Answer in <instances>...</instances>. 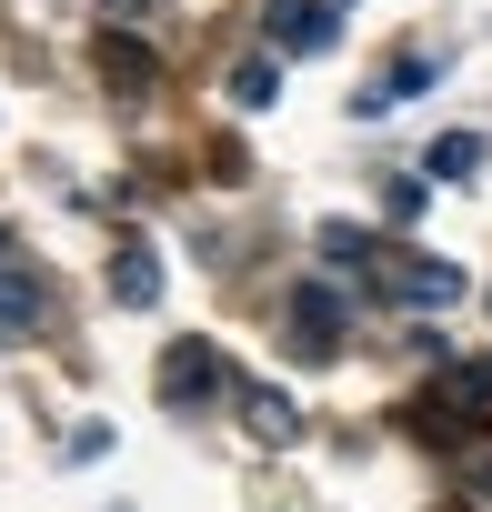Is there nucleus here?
Segmentation results:
<instances>
[{
	"mask_svg": "<svg viewBox=\"0 0 492 512\" xmlns=\"http://www.w3.org/2000/svg\"><path fill=\"white\" fill-rule=\"evenodd\" d=\"M272 91H282V71H272V61H241V71H231V101H241V111H262Z\"/></svg>",
	"mask_w": 492,
	"mask_h": 512,
	"instance_id": "9",
	"label": "nucleus"
},
{
	"mask_svg": "<svg viewBox=\"0 0 492 512\" xmlns=\"http://www.w3.org/2000/svg\"><path fill=\"white\" fill-rule=\"evenodd\" d=\"M422 81H432V61H402V71H382V81L362 91V111H392V101H412Z\"/></svg>",
	"mask_w": 492,
	"mask_h": 512,
	"instance_id": "8",
	"label": "nucleus"
},
{
	"mask_svg": "<svg viewBox=\"0 0 492 512\" xmlns=\"http://www.w3.org/2000/svg\"><path fill=\"white\" fill-rule=\"evenodd\" d=\"M462 402H472V412H492V362H462Z\"/></svg>",
	"mask_w": 492,
	"mask_h": 512,
	"instance_id": "10",
	"label": "nucleus"
},
{
	"mask_svg": "<svg viewBox=\"0 0 492 512\" xmlns=\"http://www.w3.org/2000/svg\"><path fill=\"white\" fill-rule=\"evenodd\" d=\"M111 292H121V302H151V292H161V262H151L141 241H131V251H111Z\"/></svg>",
	"mask_w": 492,
	"mask_h": 512,
	"instance_id": "6",
	"label": "nucleus"
},
{
	"mask_svg": "<svg viewBox=\"0 0 492 512\" xmlns=\"http://www.w3.org/2000/svg\"><path fill=\"white\" fill-rule=\"evenodd\" d=\"M241 422H252V442H292L302 432V402L272 392V382H252V392H241Z\"/></svg>",
	"mask_w": 492,
	"mask_h": 512,
	"instance_id": "5",
	"label": "nucleus"
},
{
	"mask_svg": "<svg viewBox=\"0 0 492 512\" xmlns=\"http://www.w3.org/2000/svg\"><path fill=\"white\" fill-rule=\"evenodd\" d=\"M101 11H111V21H141V11H151V0H101Z\"/></svg>",
	"mask_w": 492,
	"mask_h": 512,
	"instance_id": "11",
	"label": "nucleus"
},
{
	"mask_svg": "<svg viewBox=\"0 0 492 512\" xmlns=\"http://www.w3.org/2000/svg\"><path fill=\"white\" fill-rule=\"evenodd\" d=\"M41 322H51V292L21 262H0V332H41Z\"/></svg>",
	"mask_w": 492,
	"mask_h": 512,
	"instance_id": "4",
	"label": "nucleus"
},
{
	"mask_svg": "<svg viewBox=\"0 0 492 512\" xmlns=\"http://www.w3.org/2000/svg\"><path fill=\"white\" fill-rule=\"evenodd\" d=\"M342 31V0H272V41H292V51H322Z\"/></svg>",
	"mask_w": 492,
	"mask_h": 512,
	"instance_id": "3",
	"label": "nucleus"
},
{
	"mask_svg": "<svg viewBox=\"0 0 492 512\" xmlns=\"http://www.w3.org/2000/svg\"><path fill=\"white\" fill-rule=\"evenodd\" d=\"M362 262H372V282H382L392 302H412V312H452V302H462V272H452V262H432V251L362 241Z\"/></svg>",
	"mask_w": 492,
	"mask_h": 512,
	"instance_id": "1",
	"label": "nucleus"
},
{
	"mask_svg": "<svg viewBox=\"0 0 492 512\" xmlns=\"http://www.w3.org/2000/svg\"><path fill=\"white\" fill-rule=\"evenodd\" d=\"M472 171H482V141L472 131H442L432 141V181H472Z\"/></svg>",
	"mask_w": 492,
	"mask_h": 512,
	"instance_id": "7",
	"label": "nucleus"
},
{
	"mask_svg": "<svg viewBox=\"0 0 492 512\" xmlns=\"http://www.w3.org/2000/svg\"><path fill=\"white\" fill-rule=\"evenodd\" d=\"M342 332H352V302H342L332 282H302V292H292V342H302V352H342Z\"/></svg>",
	"mask_w": 492,
	"mask_h": 512,
	"instance_id": "2",
	"label": "nucleus"
}]
</instances>
